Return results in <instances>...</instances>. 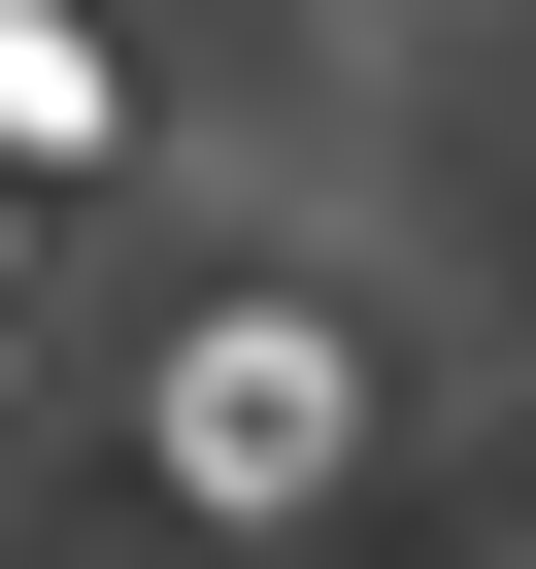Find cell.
I'll return each mask as SVG.
<instances>
[{
  "instance_id": "1",
  "label": "cell",
  "mask_w": 536,
  "mask_h": 569,
  "mask_svg": "<svg viewBox=\"0 0 536 569\" xmlns=\"http://www.w3.org/2000/svg\"><path fill=\"white\" fill-rule=\"evenodd\" d=\"M135 469H168L201 536H302V502H369V302H201V336L135 369Z\"/></svg>"
},
{
  "instance_id": "2",
  "label": "cell",
  "mask_w": 536,
  "mask_h": 569,
  "mask_svg": "<svg viewBox=\"0 0 536 569\" xmlns=\"http://www.w3.org/2000/svg\"><path fill=\"white\" fill-rule=\"evenodd\" d=\"M0 168H135V34L101 0H0Z\"/></svg>"
}]
</instances>
